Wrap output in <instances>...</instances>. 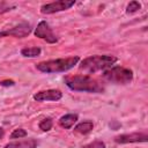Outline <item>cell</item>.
<instances>
[{
  "label": "cell",
  "mask_w": 148,
  "mask_h": 148,
  "mask_svg": "<svg viewBox=\"0 0 148 148\" xmlns=\"http://www.w3.org/2000/svg\"><path fill=\"white\" fill-rule=\"evenodd\" d=\"M66 86L74 91H83V92H92V94H102L104 91V87L95 79L89 75H71L65 77Z\"/></svg>",
  "instance_id": "1"
},
{
  "label": "cell",
  "mask_w": 148,
  "mask_h": 148,
  "mask_svg": "<svg viewBox=\"0 0 148 148\" xmlns=\"http://www.w3.org/2000/svg\"><path fill=\"white\" fill-rule=\"evenodd\" d=\"M79 61H80V58L77 56L68 57V58H59V59L42 61L36 65V68L46 74L61 73V72H66V71L73 68L75 65H77Z\"/></svg>",
  "instance_id": "2"
},
{
  "label": "cell",
  "mask_w": 148,
  "mask_h": 148,
  "mask_svg": "<svg viewBox=\"0 0 148 148\" xmlns=\"http://www.w3.org/2000/svg\"><path fill=\"white\" fill-rule=\"evenodd\" d=\"M117 61V58L113 56H90L88 58H84L80 62V69L86 73H96L99 71H105L114 65Z\"/></svg>",
  "instance_id": "3"
},
{
  "label": "cell",
  "mask_w": 148,
  "mask_h": 148,
  "mask_svg": "<svg viewBox=\"0 0 148 148\" xmlns=\"http://www.w3.org/2000/svg\"><path fill=\"white\" fill-rule=\"evenodd\" d=\"M103 77L116 84H127L133 80V72L121 66H112L103 72Z\"/></svg>",
  "instance_id": "4"
},
{
  "label": "cell",
  "mask_w": 148,
  "mask_h": 148,
  "mask_svg": "<svg viewBox=\"0 0 148 148\" xmlns=\"http://www.w3.org/2000/svg\"><path fill=\"white\" fill-rule=\"evenodd\" d=\"M74 5H75V1L74 0H59V1H53V2H49V3L43 5L40 7V12L43 14H53V13L67 10V9H69Z\"/></svg>",
  "instance_id": "5"
},
{
  "label": "cell",
  "mask_w": 148,
  "mask_h": 148,
  "mask_svg": "<svg viewBox=\"0 0 148 148\" xmlns=\"http://www.w3.org/2000/svg\"><path fill=\"white\" fill-rule=\"evenodd\" d=\"M35 36L40 39H44L45 42H47L50 44H54L58 42V38L56 37L54 32L52 31V29L50 28V25L46 21H40L37 24V28L35 30Z\"/></svg>",
  "instance_id": "6"
},
{
  "label": "cell",
  "mask_w": 148,
  "mask_h": 148,
  "mask_svg": "<svg viewBox=\"0 0 148 148\" xmlns=\"http://www.w3.org/2000/svg\"><path fill=\"white\" fill-rule=\"evenodd\" d=\"M31 32V27L29 23L27 22H22L10 29L7 30H2L0 31V37H5V36H13L16 38H24L27 37L29 34Z\"/></svg>",
  "instance_id": "7"
},
{
  "label": "cell",
  "mask_w": 148,
  "mask_h": 148,
  "mask_svg": "<svg viewBox=\"0 0 148 148\" xmlns=\"http://www.w3.org/2000/svg\"><path fill=\"white\" fill-rule=\"evenodd\" d=\"M148 135L146 132H135L130 134H120L114 138L117 143H133V142H147Z\"/></svg>",
  "instance_id": "8"
},
{
  "label": "cell",
  "mask_w": 148,
  "mask_h": 148,
  "mask_svg": "<svg viewBox=\"0 0 148 148\" xmlns=\"http://www.w3.org/2000/svg\"><path fill=\"white\" fill-rule=\"evenodd\" d=\"M62 97V92L58 89L42 90L34 95V99L37 102H47V101H59Z\"/></svg>",
  "instance_id": "9"
},
{
  "label": "cell",
  "mask_w": 148,
  "mask_h": 148,
  "mask_svg": "<svg viewBox=\"0 0 148 148\" xmlns=\"http://www.w3.org/2000/svg\"><path fill=\"white\" fill-rule=\"evenodd\" d=\"M77 114L76 113H67L62 117H60L59 119V125L65 128V130H69L76 121H77Z\"/></svg>",
  "instance_id": "10"
},
{
  "label": "cell",
  "mask_w": 148,
  "mask_h": 148,
  "mask_svg": "<svg viewBox=\"0 0 148 148\" xmlns=\"http://www.w3.org/2000/svg\"><path fill=\"white\" fill-rule=\"evenodd\" d=\"M37 147V140L35 139H28L18 142H10L7 143L3 148H36Z\"/></svg>",
  "instance_id": "11"
},
{
  "label": "cell",
  "mask_w": 148,
  "mask_h": 148,
  "mask_svg": "<svg viewBox=\"0 0 148 148\" xmlns=\"http://www.w3.org/2000/svg\"><path fill=\"white\" fill-rule=\"evenodd\" d=\"M94 128V124L92 121H82V123H79L75 127H74V132L76 133H80V134H88L92 131Z\"/></svg>",
  "instance_id": "12"
},
{
  "label": "cell",
  "mask_w": 148,
  "mask_h": 148,
  "mask_svg": "<svg viewBox=\"0 0 148 148\" xmlns=\"http://www.w3.org/2000/svg\"><path fill=\"white\" fill-rule=\"evenodd\" d=\"M21 54L23 57H28V58H35L38 57L40 54V49L32 46V47H23L21 50Z\"/></svg>",
  "instance_id": "13"
},
{
  "label": "cell",
  "mask_w": 148,
  "mask_h": 148,
  "mask_svg": "<svg viewBox=\"0 0 148 148\" xmlns=\"http://www.w3.org/2000/svg\"><path fill=\"white\" fill-rule=\"evenodd\" d=\"M38 126H39V128H40L42 131L47 132V131H50V130L52 128V126H53V121H52L51 118H45V119H43V120L39 123Z\"/></svg>",
  "instance_id": "14"
},
{
  "label": "cell",
  "mask_w": 148,
  "mask_h": 148,
  "mask_svg": "<svg viewBox=\"0 0 148 148\" xmlns=\"http://www.w3.org/2000/svg\"><path fill=\"white\" fill-rule=\"evenodd\" d=\"M140 8H141V5L138 1H131L126 7V13L127 14H133V13L138 12Z\"/></svg>",
  "instance_id": "15"
},
{
  "label": "cell",
  "mask_w": 148,
  "mask_h": 148,
  "mask_svg": "<svg viewBox=\"0 0 148 148\" xmlns=\"http://www.w3.org/2000/svg\"><path fill=\"white\" fill-rule=\"evenodd\" d=\"M16 6L14 3H10V2H7V1H0V14H3V13H7L12 9H14Z\"/></svg>",
  "instance_id": "16"
},
{
  "label": "cell",
  "mask_w": 148,
  "mask_h": 148,
  "mask_svg": "<svg viewBox=\"0 0 148 148\" xmlns=\"http://www.w3.org/2000/svg\"><path fill=\"white\" fill-rule=\"evenodd\" d=\"M24 136H27V131L23 128H16L10 134V139H21Z\"/></svg>",
  "instance_id": "17"
},
{
  "label": "cell",
  "mask_w": 148,
  "mask_h": 148,
  "mask_svg": "<svg viewBox=\"0 0 148 148\" xmlns=\"http://www.w3.org/2000/svg\"><path fill=\"white\" fill-rule=\"evenodd\" d=\"M82 148H105V143L101 140H96V141H92V142L83 146Z\"/></svg>",
  "instance_id": "18"
},
{
  "label": "cell",
  "mask_w": 148,
  "mask_h": 148,
  "mask_svg": "<svg viewBox=\"0 0 148 148\" xmlns=\"http://www.w3.org/2000/svg\"><path fill=\"white\" fill-rule=\"evenodd\" d=\"M0 86H5V87H7V86H14V81L13 80H5V81H1L0 82Z\"/></svg>",
  "instance_id": "19"
},
{
  "label": "cell",
  "mask_w": 148,
  "mask_h": 148,
  "mask_svg": "<svg viewBox=\"0 0 148 148\" xmlns=\"http://www.w3.org/2000/svg\"><path fill=\"white\" fill-rule=\"evenodd\" d=\"M3 134H5V131H3L2 128H0V139L3 136Z\"/></svg>",
  "instance_id": "20"
}]
</instances>
